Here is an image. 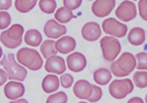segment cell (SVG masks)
<instances>
[{
  "label": "cell",
  "instance_id": "ffe728a7",
  "mask_svg": "<svg viewBox=\"0 0 147 103\" xmlns=\"http://www.w3.org/2000/svg\"><path fill=\"white\" fill-rule=\"evenodd\" d=\"M93 78L98 85H105L110 82L112 76L109 70L102 68L95 71L93 74Z\"/></svg>",
  "mask_w": 147,
  "mask_h": 103
},
{
  "label": "cell",
  "instance_id": "3957f363",
  "mask_svg": "<svg viewBox=\"0 0 147 103\" xmlns=\"http://www.w3.org/2000/svg\"><path fill=\"white\" fill-rule=\"evenodd\" d=\"M133 89L132 82L129 79L115 80L109 85V91L114 98L121 100L132 92Z\"/></svg>",
  "mask_w": 147,
  "mask_h": 103
},
{
  "label": "cell",
  "instance_id": "cb8c5ba5",
  "mask_svg": "<svg viewBox=\"0 0 147 103\" xmlns=\"http://www.w3.org/2000/svg\"><path fill=\"white\" fill-rule=\"evenodd\" d=\"M38 5L40 10L47 14H53L57 7L55 0H40Z\"/></svg>",
  "mask_w": 147,
  "mask_h": 103
},
{
  "label": "cell",
  "instance_id": "603a6c76",
  "mask_svg": "<svg viewBox=\"0 0 147 103\" xmlns=\"http://www.w3.org/2000/svg\"><path fill=\"white\" fill-rule=\"evenodd\" d=\"M37 0H16L15 7L21 13H27L33 9Z\"/></svg>",
  "mask_w": 147,
  "mask_h": 103
},
{
  "label": "cell",
  "instance_id": "74e56055",
  "mask_svg": "<svg viewBox=\"0 0 147 103\" xmlns=\"http://www.w3.org/2000/svg\"><path fill=\"white\" fill-rule=\"evenodd\" d=\"M128 103H144V100L139 97H134L129 100Z\"/></svg>",
  "mask_w": 147,
  "mask_h": 103
},
{
  "label": "cell",
  "instance_id": "d6a6232c",
  "mask_svg": "<svg viewBox=\"0 0 147 103\" xmlns=\"http://www.w3.org/2000/svg\"><path fill=\"white\" fill-rule=\"evenodd\" d=\"M63 2L65 7L73 10L81 5L82 0H63Z\"/></svg>",
  "mask_w": 147,
  "mask_h": 103
},
{
  "label": "cell",
  "instance_id": "7a4b0ae2",
  "mask_svg": "<svg viewBox=\"0 0 147 103\" xmlns=\"http://www.w3.org/2000/svg\"><path fill=\"white\" fill-rule=\"evenodd\" d=\"M100 43L103 58L107 61H113L121 52V44L119 41L114 37H103Z\"/></svg>",
  "mask_w": 147,
  "mask_h": 103
},
{
  "label": "cell",
  "instance_id": "d590c367",
  "mask_svg": "<svg viewBox=\"0 0 147 103\" xmlns=\"http://www.w3.org/2000/svg\"><path fill=\"white\" fill-rule=\"evenodd\" d=\"M12 0H0V9L8 10L11 7Z\"/></svg>",
  "mask_w": 147,
  "mask_h": 103
},
{
  "label": "cell",
  "instance_id": "8992f818",
  "mask_svg": "<svg viewBox=\"0 0 147 103\" xmlns=\"http://www.w3.org/2000/svg\"><path fill=\"white\" fill-rule=\"evenodd\" d=\"M115 6V0H96L92 6L93 14L103 18L109 15Z\"/></svg>",
  "mask_w": 147,
  "mask_h": 103
},
{
  "label": "cell",
  "instance_id": "5b68a950",
  "mask_svg": "<svg viewBox=\"0 0 147 103\" xmlns=\"http://www.w3.org/2000/svg\"><path fill=\"white\" fill-rule=\"evenodd\" d=\"M136 8L135 4L126 0L120 4L115 11V15L120 20L128 22L136 17Z\"/></svg>",
  "mask_w": 147,
  "mask_h": 103
},
{
  "label": "cell",
  "instance_id": "6da1fadb",
  "mask_svg": "<svg viewBox=\"0 0 147 103\" xmlns=\"http://www.w3.org/2000/svg\"><path fill=\"white\" fill-rule=\"evenodd\" d=\"M1 65L7 70L9 80L24 81L27 75V70L16 62L13 54L4 55L1 60Z\"/></svg>",
  "mask_w": 147,
  "mask_h": 103
},
{
  "label": "cell",
  "instance_id": "1f68e13d",
  "mask_svg": "<svg viewBox=\"0 0 147 103\" xmlns=\"http://www.w3.org/2000/svg\"><path fill=\"white\" fill-rule=\"evenodd\" d=\"M138 7L140 17L144 20L147 21V0H140Z\"/></svg>",
  "mask_w": 147,
  "mask_h": 103
},
{
  "label": "cell",
  "instance_id": "60d3db41",
  "mask_svg": "<svg viewBox=\"0 0 147 103\" xmlns=\"http://www.w3.org/2000/svg\"><path fill=\"white\" fill-rule=\"evenodd\" d=\"M88 1H92V0H88Z\"/></svg>",
  "mask_w": 147,
  "mask_h": 103
},
{
  "label": "cell",
  "instance_id": "e575fe53",
  "mask_svg": "<svg viewBox=\"0 0 147 103\" xmlns=\"http://www.w3.org/2000/svg\"><path fill=\"white\" fill-rule=\"evenodd\" d=\"M43 64V59L41 58L39 53L38 52H37L36 58L35 62L32 66H30L28 68V69L32 70H33V71L39 70L42 67Z\"/></svg>",
  "mask_w": 147,
  "mask_h": 103
},
{
  "label": "cell",
  "instance_id": "8fae6325",
  "mask_svg": "<svg viewBox=\"0 0 147 103\" xmlns=\"http://www.w3.org/2000/svg\"><path fill=\"white\" fill-rule=\"evenodd\" d=\"M25 91V87L23 84L15 81L8 82L4 88L5 96L10 100H15L22 97Z\"/></svg>",
  "mask_w": 147,
  "mask_h": 103
},
{
  "label": "cell",
  "instance_id": "7c38bea8",
  "mask_svg": "<svg viewBox=\"0 0 147 103\" xmlns=\"http://www.w3.org/2000/svg\"><path fill=\"white\" fill-rule=\"evenodd\" d=\"M36 53V50L33 49L22 48L17 52L16 57L19 63L28 68L35 63Z\"/></svg>",
  "mask_w": 147,
  "mask_h": 103
},
{
  "label": "cell",
  "instance_id": "836d02e7",
  "mask_svg": "<svg viewBox=\"0 0 147 103\" xmlns=\"http://www.w3.org/2000/svg\"><path fill=\"white\" fill-rule=\"evenodd\" d=\"M110 69H111V72L116 77H124L127 76V74L123 73L121 70L118 68L116 61L114 62L113 63L111 64V66H110Z\"/></svg>",
  "mask_w": 147,
  "mask_h": 103
},
{
  "label": "cell",
  "instance_id": "4dcf8cb0",
  "mask_svg": "<svg viewBox=\"0 0 147 103\" xmlns=\"http://www.w3.org/2000/svg\"><path fill=\"white\" fill-rule=\"evenodd\" d=\"M61 85L64 88H69L74 82L73 77L69 74H64L60 77Z\"/></svg>",
  "mask_w": 147,
  "mask_h": 103
},
{
  "label": "cell",
  "instance_id": "8d00e7d4",
  "mask_svg": "<svg viewBox=\"0 0 147 103\" xmlns=\"http://www.w3.org/2000/svg\"><path fill=\"white\" fill-rule=\"evenodd\" d=\"M0 73H1V83L0 85H2L4 84V83L7 80V74L3 70L1 69L0 70Z\"/></svg>",
  "mask_w": 147,
  "mask_h": 103
},
{
  "label": "cell",
  "instance_id": "4316f807",
  "mask_svg": "<svg viewBox=\"0 0 147 103\" xmlns=\"http://www.w3.org/2000/svg\"><path fill=\"white\" fill-rule=\"evenodd\" d=\"M67 100L66 94L63 91H60L49 96L47 103H67Z\"/></svg>",
  "mask_w": 147,
  "mask_h": 103
},
{
  "label": "cell",
  "instance_id": "f546056e",
  "mask_svg": "<svg viewBox=\"0 0 147 103\" xmlns=\"http://www.w3.org/2000/svg\"><path fill=\"white\" fill-rule=\"evenodd\" d=\"M93 88V92H92V95L87 100L89 102H96L99 101L102 95V91L101 89L99 87L92 85Z\"/></svg>",
  "mask_w": 147,
  "mask_h": 103
},
{
  "label": "cell",
  "instance_id": "ab89813d",
  "mask_svg": "<svg viewBox=\"0 0 147 103\" xmlns=\"http://www.w3.org/2000/svg\"><path fill=\"white\" fill-rule=\"evenodd\" d=\"M133 1H137V0H133Z\"/></svg>",
  "mask_w": 147,
  "mask_h": 103
},
{
  "label": "cell",
  "instance_id": "9c48e42d",
  "mask_svg": "<svg viewBox=\"0 0 147 103\" xmlns=\"http://www.w3.org/2000/svg\"><path fill=\"white\" fill-rule=\"evenodd\" d=\"M118 68L127 75L134 70L136 66V60L134 56L129 52H124L116 61Z\"/></svg>",
  "mask_w": 147,
  "mask_h": 103
},
{
  "label": "cell",
  "instance_id": "ba28073f",
  "mask_svg": "<svg viewBox=\"0 0 147 103\" xmlns=\"http://www.w3.org/2000/svg\"><path fill=\"white\" fill-rule=\"evenodd\" d=\"M44 67L45 70L49 73L58 75L63 74L66 70L65 60L58 56H52L47 59Z\"/></svg>",
  "mask_w": 147,
  "mask_h": 103
},
{
  "label": "cell",
  "instance_id": "f35d334b",
  "mask_svg": "<svg viewBox=\"0 0 147 103\" xmlns=\"http://www.w3.org/2000/svg\"><path fill=\"white\" fill-rule=\"evenodd\" d=\"M145 102L147 103V94L146 95V97H145Z\"/></svg>",
  "mask_w": 147,
  "mask_h": 103
},
{
  "label": "cell",
  "instance_id": "d6986e66",
  "mask_svg": "<svg viewBox=\"0 0 147 103\" xmlns=\"http://www.w3.org/2000/svg\"><path fill=\"white\" fill-rule=\"evenodd\" d=\"M55 41L47 40L44 41L41 44L40 53L45 59H49L57 54L58 51L55 48Z\"/></svg>",
  "mask_w": 147,
  "mask_h": 103
},
{
  "label": "cell",
  "instance_id": "83f0119b",
  "mask_svg": "<svg viewBox=\"0 0 147 103\" xmlns=\"http://www.w3.org/2000/svg\"><path fill=\"white\" fill-rule=\"evenodd\" d=\"M136 57L138 62L136 69L147 70V52H140L136 54Z\"/></svg>",
  "mask_w": 147,
  "mask_h": 103
},
{
  "label": "cell",
  "instance_id": "5bb4252c",
  "mask_svg": "<svg viewBox=\"0 0 147 103\" xmlns=\"http://www.w3.org/2000/svg\"><path fill=\"white\" fill-rule=\"evenodd\" d=\"M82 35L83 39L88 41H95L98 40L101 35L99 25L94 22L86 23L82 27Z\"/></svg>",
  "mask_w": 147,
  "mask_h": 103
},
{
  "label": "cell",
  "instance_id": "44dd1931",
  "mask_svg": "<svg viewBox=\"0 0 147 103\" xmlns=\"http://www.w3.org/2000/svg\"><path fill=\"white\" fill-rule=\"evenodd\" d=\"M55 18L58 22L65 24L70 22L71 19L75 18V17L70 9L66 7H61L56 11Z\"/></svg>",
  "mask_w": 147,
  "mask_h": 103
},
{
  "label": "cell",
  "instance_id": "52a82bcc",
  "mask_svg": "<svg viewBox=\"0 0 147 103\" xmlns=\"http://www.w3.org/2000/svg\"><path fill=\"white\" fill-rule=\"evenodd\" d=\"M67 64L69 70L77 73L84 69L86 66V59L83 54L76 52L67 57Z\"/></svg>",
  "mask_w": 147,
  "mask_h": 103
},
{
  "label": "cell",
  "instance_id": "484cf974",
  "mask_svg": "<svg viewBox=\"0 0 147 103\" xmlns=\"http://www.w3.org/2000/svg\"><path fill=\"white\" fill-rule=\"evenodd\" d=\"M22 39L17 41L10 40L6 35L4 31L1 34V42L5 47L9 49H15L18 47L22 44Z\"/></svg>",
  "mask_w": 147,
  "mask_h": 103
},
{
  "label": "cell",
  "instance_id": "9a60e30c",
  "mask_svg": "<svg viewBox=\"0 0 147 103\" xmlns=\"http://www.w3.org/2000/svg\"><path fill=\"white\" fill-rule=\"evenodd\" d=\"M76 41L72 37H63L59 39L55 43V48L57 51L62 54H67L73 52L76 48Z\"/></svg>",
  "mask_w": 147,
  "mask_h": 103
},
{
  "label": "cell",
  "instance_id": "277c9868",
  "mask_svg": "<svg viewBox=\"0 0 147 103\" xmlns=\"http://www.w3.org/2000/svg\"><path fill=\"white\" fill-rule=\"evenodd\" d=\"M102 27L105 33L119 38L125 37L127 32V26L114 18L105 19L102 22Z\"/></svg>",
  "mask_w": 147,
  "mask_h": 103
},
{
  "label": "cell",
  "instance_id": "e0dca14e",
  "mask_svg": "<svg viewBox=\"0 0 147 103\" xmlns=\"http://www.w3.org/2000/svg\"><path fill=\"white\" fill-rule=\"evenodd\" d=\"M146 39L145 32L140 27H135L130 30L128 35L129 42L133 45H140L144 43Z\"/></svg>",
  "mask_w": 147,
  "mask_h": 103
},
{
  "label": "cell",
  "instance_id": "30bf717a",
  "mask_svg": "<svg viewBox=\"0 0 147 103\" xmlns=\"http://www.w3.org/2000/svg\"><path fill=\"white\" fill-rule=\"evenodd\" d=\"M66 27L60 25L53 19L48 20L44 27V33L49 38L58 39L66 33Z\"/></svg>",
  "mask_w": 147,
  "mask_h": 103
},
{
  "label": "cell",
  "instance_id": "7402d4cb",
  "mask_svg": "<svg viewBox=\"0 0 147 103\" xmlns=\"http://www.w3.org/2000/svg\"><path fill=\"white\" fill-rule=\"evenodd\" d=\"M4 32L9 39L12 40L17 41L22 39L24 29V27L19 24H14Z\"/></svg>",
  "mask_w": 147,
  "mask_h": 103
},
{
  "label": "cell",
  "instance_id": "4fadbf2b",
  "mask_svg": "<svg viewBox=\"0 0 147 103\" xmlns=\"http://www.w3.org/2000/svg\"><path fill=\"white\" fill-rule=\"evenodd\" d=\"M73 92L78 98L87 100L92 95V85L86 80H79L74 85Z\"/></svg>",
  "mask_w": 147,
  "mask_h": 103
},
{
  "label": "cell",
  "instance_id": "2e32d148",
  "mask_svg": "<svg viewBox=\"0 0 147 103\" xmlns=\"http://www.w3.org/2000/svg\"><path fill=\"white\" fill-rule=\"evenodd\" d=\"M58 78L55 75H48L44 77L42 83V88L47 94L55 92L59 88Z\"/></svg>",
  "mask_w": 147,
  "mask_h": 103
},
{
  "label": "cell",
  "instance_id": "ac0fdd59",
  "mask_svg": "<svg viewBox=\"0 0 147 103\" xmlns=\"http://www.w3.org/2000/svg\"><path fill=\"white\" fill-rule=\"evenodd\" d=\"M42 41V36L38 30H30L24 35V41L28 45L33 47H38Z\"/></svg>",
  "mask_w": 147,
  "mask_h": 103
},
{
  "label": "cell",
  "instance_id": "f1b7e54d",
  "mask_svg": "<svg viewBox=\"0 0 147 103\" xmlns=\"http://www.w3.org/2000/svg\"><path fill=\"white\" fill-rule=\"evenodd\" d=\"M11 17L10 15L5 11L0 12V28L3 30L5 29L11 23Z\"/></svg>",
  "mask_w": 147,
  "mask_h": 103
},
{
  "label": "cell",
  "instance_id": "d4e9b609",
  "mask_svg": "<svg viewBox=\"0 0 147 103\" xmlns=\"http://www.w3.org/2000/svg\"><path fill=\"white\" fill-rule=\"evenodd\" d=\"M133 80L136 87L144 88L147 87V72H136L133 75Z\"/></svg>",
  "mask_w": 147,
  "mask_h": 103
}]
</instances>
